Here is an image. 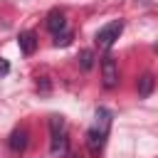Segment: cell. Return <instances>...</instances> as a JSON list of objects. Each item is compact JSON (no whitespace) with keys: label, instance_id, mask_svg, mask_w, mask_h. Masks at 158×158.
Listing matches in <instances>:
<instances>
[{"label":"cell","instance_id":"6da1fadb","mask_svg":"<svg viewBox=\"0 0 158 158\" xmlns=\"http://www.w3.org/2000/svg\"><path fill=\"white\" fill-rule=\"evenodd\" d=\"M49 136H52L49 151L54 156L57 153H64L67 151V128H64V118L62 116H52L49 118Z\"/></svg>","mask_w":158,"mask_h":158},{"label":"cell","instance_id":"7a4b0ae2","mask_svg":"<svg viewBox=\"0 0 158 158\" xmlns=\"http://www.w3.org/2000/svg\"><path fill=\"white\" fill-rule=\"evenodd\" d=\"M121 32H123V20H114V22L104 25V27L96 32V44H99L101 49H111Z\"/></svg>","mask_w":158,"mask_h":158},{"label":"cell","instance_id":"3957f363","mask_svg":"<svg viewBox=\"0 0 158 158\" xmlns=\"http://www.w3.org/2000/svg\"><path fill=\"white\" fill-rule=\"evenodd\" d=\"M101 81L106 89H114L118 84V67H116V59L111 54H106L101 59Z\"/></svg>","mask_w":158,"mask_h":158},{"label":"cell","instance_id":"277c9868","mask_svg":"<svg viewBox=\"0 0 158 158\" xmlns=\"http://www.w3.org/2000/svg\"><path fill=\"white\" fill-rule=\"evenodd\" d=\"M109 128H111V111H109V109H104V106H99V109H96V114H94L91 131H96V133H101V136L106 138V136H109Z\"/></svg>","mask_w":158,"mask_h":158},{"label":"cell","instance_id":"5b68a950","mask_svg":"<svg viewBox=\"0 0 158 158\" xmlns=\"http://www.w3.org/2000/svg\"><path fill=\"white\" fill-rule=\"evenodd\" d=\"M47 30H49L52 35H59V32H64V30H67L64 12H59V10H52V12L47 15Z\"/></svg>","mask_w":158,"mask_h":158},{"label":"cell","instance_id":"8992f818","mask_svg":"<svg viewBox=\"0 0 158 158\" xmlns=\"http://www.w3.org/2000/svg\"><path fill=\"white\" fill-rule=\"evenodd\" d=\"M17 44H20V52L30 57V54L37 49V35H35V32H30V30H27V32H20Z\"/></svg>","mask_w":158,"mask_h":158},{"label":"cell","instance_id":"52a82bcc","mask_svg":"<svg viewBox=\"0 0 158 158\" xmlns=\"http://www.w3.org/2000/svg\"><path fill=\"white\" fill-rule=\"evenodd\" d=\"M27 138H30L27 128H15V131L10 133V138H7V146H10L12 151H25V148H27Z\"/></svg>","mask_w":158,"mask_h":158},{"label":"cell","instance_id":"ba28073f","mask_svg":"<svg viewBox=\"0 0 158 158\" xmlns=\"http://www.w3.org/2000/svg\"><path fill=\"white\" fill-rule=\"evenodd\" d=\"M153 86H156L153 74H143V77L138 79V96H141V99H148L151 91H153Z\"/></svg>","mask_w":158,"mask_h":158},{"label":"cell","instance_id":"9c48e42d","mask_svg":"<svg viewBox=\"0 0 158 158\" xmlns=\"http://www.w3.org/2000/svg\"><path fill=\"white\" fill-rule=\"evenodd\" d=\"M86 143H89V151H91V153H99V151L104 148L106 138H104L101 133H96V131H91V128H89V133H86Z\"/></svg>","mask_w":158,"mask_h":158},{"label":"cell","instance_id":"30bf717a","mask_svg":"<svg viewBox=\"0 0 158 158\" xmlns=\"http://www.w3.org/2000/svg\"><path fill=\"white\" fill-rule=\"evenodd\" d=\"M79 64H81V69H91L94 67V52L91 49H84L79 54Z\"/></svg>","mask_w":158,"mask_h":158},{"label":"cell","instance_id":"8fae6325","mask_svg":"<svg viewBox=\"0 0 158 158\" xmlns=\"http://www.w3.org/2000/svg\"><path fill=\"white\" fill-rule=\"evenodd\" d=\"M69 40H72V35H69V32L54 35V44H57V47H64V44H69Z\"/></svg>","mask_w":158,"mask_h":158},{"label":"cell","instance_id":"7c38bea8","mask_svg":"<svg viewBox=\"0 0 158 158\" xmlns=\"http://www.w3.org/2000/svg\"><path fill=\"white\" fill-rule=\"evenodd\" d=\"M7 74H10V62L7 59H0V79L7 77Z\"/></svg>","mask_w":158,"mask_h":158}]
</instances>
